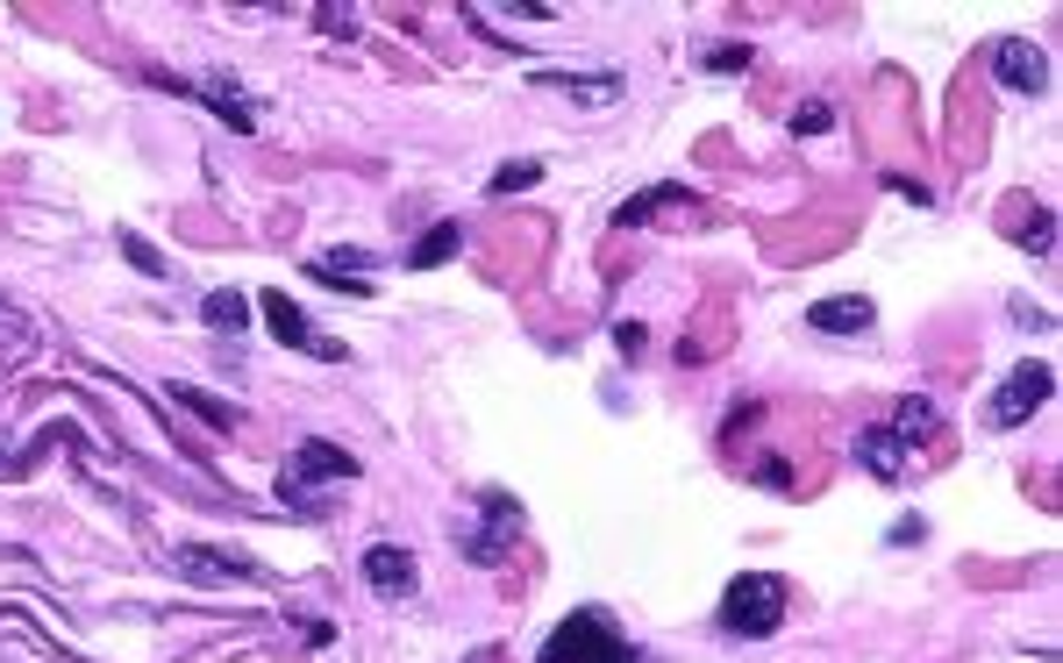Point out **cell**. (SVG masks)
Masks as SVG:
<instances>
[{
	"label": "cell",
	"instance_id": "15",
	"mask_svg": "<svg viewBox=\"0 0 1063 663\" xmlns=\"http://www.w3.org/2000/svg\"><path fill=\"white\" fill-rule=\"evenodd\" d=\"M935 429H942V406H935V400H900V429H893V435L906 442V450H914L921 435H935Z\"/></svg>",
	"mask_w": 1063,
	"mask_h": 663
},
{
	"label": "cell",
	"instance_id": "8",
	"mask_svg": "<svg viewBox=\"0 0 1063 663\" xmlns=\"http://www.w3.org/2000/svg\"><path fill=\"white\" fill-rule=\"evenodd\" d=\"M507 529H521V506H514L507 492H486V529L471 535V564H500Z\"/></svg>",
	"mask_w": 1063,
	"mask_h": 663
},
{
	"label": "cell",
	"instance_id": "16",
	"mask_svg": "<svg viewBox=\"0 0 1063 663\" xmlns=\"http://www.w3.org/2000/svg\"><path fill=\"white\" fill-rule=\"evenodd\" d=\"M672 200H685V185H649V193L622 200V208H614V221H649L657 208H672Z\"/></svg>",
	"mask_w": 1063,
	"mask_h": 663
},
{
	"label": "cell",
	"instance_id": "22",
	"mask_svg": "<svg viewBox=\"0 0 1063 663\" xmlns=\"http://www.w3.org/2000/svg\"><path fill=\"white\" fill-rule=\"evenodd\" d=\"M828 122H835V114H828V100H807V108L793 114V129H799V135H821Z\"/></svg>",
	"mask_w": 1063,
	"mask_h": 663
},
{
	"label": "cell",
	"instance_id": "5",
	"mask_svg": "<svg viewBox=\"0 0 1063 663\" xmlns=\"http://www.w3.org/2000/svg\"><path fill=\"white\" fill-rule=\"evenodd\" d=\"M365 585L386 592V600L415 592V556H407L400 542H371V550H365Z\"/></svg>",
	"mask_w": 1063,
	"mask_h": 663
},
{
	"label": "cell",
	"instance_id": "3",
	"mask_svg": "<svg viewBox=\"0 0 1063 663\" xmlns=\"http://www.w3.org/2000/svg\"><path fill=\"white\" fill-rule=\"evenodd\" d=\"M1050 393H1056V371H1050V364H1021V371H1006V385L992 393L985 421H992V429H1021V421L1035 414Z\"/></svg>",
	"mask_w": 1063,
	"mask_h": 663
},
{
	"label": "cell",
	"instance_id": "12",
	"mask_svg": "<svg viewBox=\"0 0 1063 663\" xmlns=\"http://www.w3.org/2000/svg\"><path fill=\"white\" fill-rule=\"evenodd\" d=\"M536 87H557V93H578V100H614L622 79L614 72H536Z\"/></svg>",
	"mask_w": 1063,
	"mask_h": 663
},
{
	"label": "cell",
	"instance_id": "21",
	"mask_svg": "<svg viewBox=\"0 0 1063 663\" xmlns=\"http://www.w3.org/2000/svg\"><path fill=\"white\" fill-rule=\"evenodd\" d=\"M749 64V43H722V50H707V72H743Z\"/></svg>",
	"mask_w": 1063,
	"mask_h": 663
},
{
	"label": "cell",
	"instance_id": "7",
	"mask_svg": "<svg viewBox=\"0 0 1063 663\" xmlns=\"http://www.w3.org/2000/svg\"><path fill=\"white\" fill-rule=\"evenodd\" d=\"M807 321H814L821 335H864L871 321H878V308H871L864 293H835V300H814Z\"/></svg>",
	"mask_w": 1063,
	"mask_h": 663
},
{
	"label": "cell",
	"instance_id": "13",
	"mask_svg": "<svg viewBox=\"0 0 1063 663\" xmlns=\"http://www.w3.org/2000/svg\"><path fill=\"white\" fill-rule=\"evenodd\" d=\"M200 314H208V329H221V335H244V329H250V300L236 293V285L208 293V300H200Z\"/></svg>",
	"mask_w": 1063,
	"mask_h": 663
},
{
	"label": "cell",
	"instance_id": "1",
	"mask_svg": "<svg viewBox=\"0 0 1063 663\" xmlns=\"http://www.w3.org/2000/svg\"><path fill=\"white\" fill-rule=\"evenodd\" d=\"M785 577H771V571H749V577H735V585L722 592V627L728 635H778L785 627Z\"/></svg>",
	"mask_w": 1063,
	"mask_h": 663
},
{
	"label": "cell",
	"instance_id": "4",
	"mask_svg": "<svg viewBox=\"0 0 1063 663\" xmlns=\"http://www.w3.org/2000/svg\"><path fill=\"white\" fill-rule=\"evenodd\" d=\"M992 72H1000L1006 93H1027V100L1050 87V58H1042L1027 37H1000V50H992Z\"/></svg>",
	"mask_w": 1063,
	"mask_h": 663
},
{
	"label": "cell",
	"instance_id": "17",
	"mask_svg": "<svg viewBox=\"0 0 1063 663\" xmlns=\"http://www.w3.org/2000/svg\"><path fill=\"white\" fill-rule=\"evenodd\" d=\"M186 577H250V564H236V556H208V550H179Z\"/></svg>",
	"mask_w": 1063,
	"mask_h": 663
},
{
	"label": "cell",
	"instance_id": "9",
	"mask_svg": "<svg viewBox=\"0 0 1063 663\" xmlns=\"http://www.w3.org/2000/svg\"><path fill=\"white\" fill-rule=\"evenodd\" d=\"M286 479H357V456L336 450V442H300Z\"/></svg>",
	"mask_w": 1063,
	"mask_h": 663
},
{
	"label": "cell",
	"instance_id": "6",
	"mask_svg": "<svg viewBox=\"0 0 1063 663\" xmlns=\"http://www.w3.org/2000/svg\"><path fill=\"white\" fill-rule=\"evenodd\" d=\"M856 464H864L878 485H900L906 479V442L893 429H856Z\"/></svg>",
	"mask_w": 1063,
	"mask_h": 663
},
{
	"label": "cell",
	"instance_id": "2",
	"mask_svg": "<svg viewBox=\"0 0 1063 663\" xmlns=\"http://www.w3.org/2000/svg\"><path fill=\"white\" fill-rule=\"evenodd\" d=\"M536 663H636V650L614 635V621L599 614V606H578V614L564 621L550 642H543Z\"/></svg>",
	"mask_w": 1063,
	"mask_h": 663
},
{
	"label": "cell",
	"instance_id": "24",
	"mask_svg": "<svg viewBox=\"0 0 1063 663\" xmlns=\"http://www.w3.org/2000/svg\"><path fill=\"white\" fill-rule=\"evenodd\" d=\"M757 479H764L771 492H785V485H793V471H785V464H757Z\"/></svg>",
	"mask_w": 1063,
	"mask_h": 663
},
{
	"label": "cell",
	"instance_id": "10",
	"mask_svg": "<svg viewBox=\"0 0 1063 663\" xmlns=\"http://www.w3.org/2000/svg\"><path fill=\"white\" fill-rule=\"evenodd\" d=\"M257 308H265V329L279 335V343H294V350H315V329H307L300 300H286V293H257Z\"/></svg>",
	"mask_w": 1063,
	"mask_h": 663
},
{
	"label": "cell",
	"instance_id": "23",
	"mask_svg": "<svg viewBox=\"0 0 1063 663\" xmlns=\"http://www.w3.org/2000/svg\"><path fill=\"white\" fill-rule=\"evenodd\" d=\"M921 535H928V521H921V514H906V521H893V542H921Z\"/></svg>",
	"mask_w": 1063,
	"mask_h": 663
},
{
	"label": "cell",
	"instance_id": "18",
	"mask_svg": "<svg viewBox=\"0 0 1063 663\" xmlns=\"http://www.w3.org/2000/svg\"><path fill=\"white\" fill-rule=\"evenodd\" d=\"M236 87H221V79H208V87H200V100H208L215 114H229V129H257V114L244 108V100H229Z\"/></svg>",
	"mask_w": 1063,
	"mask_h": 663
},
{
	"label": "cell",
	"instance_id": "20",
	"mask_svg": "<svg viewBox=\"0 0 1063 663\" xmlns=\"http://www.w3.org/2000/svg\"><path fill=\"white\" fill-rule=\"evenodd\" d=\"M536 179H543L536 164H500V172H493V185H486V193H493V200H507V193H521V185H536Z\"/></svg>",
	"mask_w": 1063,
	"mask_h": 663
},
{
	"label": "cell",
	"instance_id": "11",
	"mask_svg": "<svg viewBox=\"0 0 1063 663\" xmlns=\"http://www.w3.org/2000/svg\"><path fill=\"white\" fill-rule=\"evenodd\" d=\"M457 250H465V229H457V221H436V229H421V243L407 250V264H415V271H436V264H450Z\"/></svg>",
	"mask_w": 1063,
	"mask_h": 663
},
{
	"label": "cell",
	"instance_id": "14",
	"mask_svg": "<svg viewBox=\"0 0 1063 663\" xmlns=\"http://www.w3.org/2000/svg\"><path fill=\"white\" fill-rule=\"evenodd\" d=\"M171 400H186V406H193V414H200V421H208V429H221V435H229V429H236V421H244V406H229V400H215V393H200V385H171Z\"/></svg>",
	"mask_w": 1063,
	"mask_h": 663
},
{
	"label": "cell",
	"instance_id": "19",
	"mask_svg": "<svg viewBox=\"0 0 1063 663\" xmlns=\"http://www.w3.org/2000/svg\"><path fill=\"white\" fill-rule=\"evenodd\" d=\"M115 243H122V258H129L136 271H143V279H165V271H171V264H165V258H158V250H150V243H143V235H136V229H122V235H115Z\"/></svg>",
	"mask_w": 1063,
	"mask_h": 663
}]
</instances>
